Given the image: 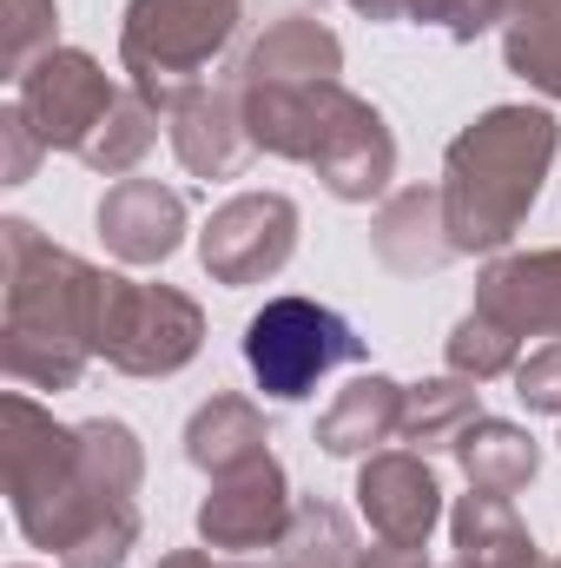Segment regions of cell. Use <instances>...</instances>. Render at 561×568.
I'll return each mask as SVG.
<instances>
[{"label": "cell", "mask_w": 561, "mask_h": 568, "mask_svg": "<svg viewBox=\"0 0 561 568\" xmlns=\"http://www.w3.org/2000/svg\"><path fill=\"white\" fill-rule=\"evenodd\" d=\"M0 476L13 523L60 568H120L140 549V503L100 496L80 469V429L53 424L33 397H0Z\"/></svg>", "instance_id": "cell-1"}, {"label": "cell", "mask_w": 561, "mask_h": 568, "mask_svg": "<svg viewBox=\"0 0 561 568\" xmlns=\"http://www.w3.org/2000/svg\"><path fill=\"white\" fill-rule=\"evenodd\" d=\"M106 272L40 239L27 219H0V371L13 390H73L86 377L100 331Z\"/></svg>", "instance_id": "cell-2"}, {"label": "cell", "mask_w": 561, "mask_h": 568, "mask_svg": "<svg viewBox=\"0 0 561 568\" xmlns=\"http://www.w3.org/2000/svg\"><path fill=\"white\" fill-rule=\"evenodd\" d=\"M555 152L561 126L542 106H489L482 120H469L449 140V152H442V219H449L456 258L502 252L529 225Z\"/></svg>", "instance_id": "cell-3"}, {"label": "cell", "mask_w": 561, "mask_h": 568, "mask_svg": "<svg viewBox=\"0 0 561 568\" xmlns=\"http://www.w3.org/2000/svg\"><path fill=\"white\" fill-rule=\"evenodd\" d=\"M238 87V80H232ZM245 133L272 159H297L317 172V185L344 205H370L397 179V140L370 100H357L344 80L317 87H238Z\"/></svg>", "instance_id": "cell-4"}, {"label": "cell", "mask_w": 561, "mask_h": 568, "mask_svg": "<svg viewBox=\"0 0 561 568\" xmlns=\"http://www.w3.org/2000/svg\"><path fill=\"white\" fill-rule=\"evenodd\" d=\"M245 0H133L120 20V67L145 106L172 113L185 93L212 87L218 53L232 47Z\"/></svg>", "instance_id": "cell-5"}, {"label": "cell", "mask_w": 561, "mask_h": 568, "mask_svg": "<svg viewBox=\"0 0 561 568\" xmlns=\"http://www.w3.org/2000/svg\"><path fill=\"white\" fill-rule=\"evenodd\" d=\"M245 364L265 397L297 404L330 371L364 364V337L317 297H265V311L245 324Z\"/></svg>", "instance_id": "cell-6"}, {"label": "cell", "mask_w": 561, "mask_h": 568, "mask_svg": "<svg viewBox=\"0 0 561 568\" xmlns=\"http://www.w3.org/2000/svg\"><path fill=\"white\" fill-rule=\"evenodd\" d=\"M205 344V311L172 284H133L106 272L93 351L126 377H178Z\"/></svg>", "instance_id": "cell-7"}, {"label": "cell", "mask_w": 561, "mask_h": 568, "mask_svg": "<svg viewBox=\"0 0 561 568\" xmlns=\"http://www.w3.org/2000/svg\"><path fill=\"white\" fill-rule=\"evenodd\" d=\"M13 106L27 113V126L40 133L47 152H73L80 159L93 145V133L106 126V113L120 106V93H113V80H106V67L93 53L53 47L13 80Z\"/></svg>", "instance_id": "cell-8"}, {"label": "cell", "mask_w": 561, "mask_h": 568, "mask_svg": "<svg viewBox=\"0 0 561 568\" xmlns=\"http://www.w3.org/2000/svg\"><path fill=\"white\" fill-rule=\"evenodd\" d=\"M290 252H297V205L284 192H238L198 232V265L212 272V284L232 291L278 278Z\"/></svg>", "instance_id": "cell-9"}, {"label": "cell", "mask_w": 561, "mask_h": 568, "mask_svg": "<svg viewBox=\"0 0 561 568\" xmlns=\"http://www.w3.org/2000/svg\"><path fill=\"white\" fill-rule=\"evenodd\" d=\"M290 483H284L278 456H258L232 476H212V496L198 503V536L205 549H225V556H252V549H278L284 529H290Z\"/></svg>", "instance_id": "cell-10"}, {"label": "cell", "mask_w": 561, "mask_h": 568, "mask_svg": "<svg viewBox=\"0 0 561 568\" xmlns=\"http://www.w3.org/2000/svg\"><path fill=\"white\" fill-rule=\"evenodd\" d=\"M357 509L384 542L422 549L429 529L442 523V483L417 449H377L357 469Z\"/></svg>", "instance_id": "cell-11"}, {"label": "cell", "mask_w": 561, "mask_h": 568, "mask_svg": "<svg viewBox=\"0 0 561 568\" xmlns=\"http://www.w3.org/2000/svg\"><path fill=\"white\" fill-rule=\"evenodd\" d=\"M165 133H172V152L192 179H232L258 145L245 133V100L238 87H198L185 93L172 113H165Z\"/></svg>", "instance_id": "cell-12"}, {"label": "cell", "mask_w": 561, "mask_h": 568, "mask_svg": "<svg viewBox=\"0 0 561 568\" xmlns=\"http://www.w3.org/2000/svg\"><path fill=\"white\" fill-rule=\"evenodd\" d=\"M100 239L120 265H165L185 239V199L159 179H120L100 199Z\"/></svg>", "instance_id": "cell-13"}, {"label": "cell", "mask_w": 561, "mask_h": 568, "mask_svg": "<svg viewBox=\"0 0 561 568\" xmlns=\"http://www.w3.org/2000/svg\"><path fill=\"white\" fill-rule=\"evenodd\" d=\"M344 73V40L317 20V13H304V7H290L278 13L252 47H245V60H238V87H317V80H337Z\"/></svg>", "instance_id": "cell-14"}, {"label": "cell", "mask_w": 561, "mask_h": 568, "mask_svg": "<svg viewBox=\"0 0 561 568\" xmlns=\"http://www.w3.org/2000/svg\"><path fill=\"white\" fill-rule=\"evenodd\" d=\"M476 311L509 324L516 337H561V245L555 252H516L496 258L476 278Z\"/></svg>", "instance_id": "cell-15"}, {"label": "cell", "mask_w": 561, "mask_h": 568, "mask_svg": "<svg viewBox=\"0 0 561 568\" xmlns=\"http://www.w3.org/2000/svg\"><path fill=\"white\" fill-rule=\"evenodd\" d=\"M370 252L397 272V278H429L456 258L449 245V219H442V185H404L397 199H384V212L370 219Z\"/></svg>", "instance_id": "cell-16"}, {"label": "cell", "mask_w": 561, "mask_h": 568, "mask_svg": "<svg viewBox=\"0 0 561 568\" xmlns=\"http://www.w3.org/2000/svg\"><path fill=\"white\" fill-rule=\"evenodd\" d=\"M397 429H404V384L370 371L350 390H337V404L317 417V449L324 456H377Z\"/></svg>", "instance_id": "cell-17"}, {"label": "cell", "mask_w": 561, "mask_h": 568, "mask_svg": "<svg viewBox=\"0 0 561 568\" xmlns=\"http://www.w3.org/2000/svg\"><path fill=\"white\" fill-rule=\"evenodd\" d=\"M265 443H272V436H265V410H258L252 397H232V390H218L212 404H198L192 424H185V456H192L205 476H232V469L272 456Z\"/></svg>", "instance_id": "cell-18"}, {"label": "cell", "mask_w": 561, "mask_h": 568, "mask_svg": "<svg viewBox=\"0 0 561 568\" xmlns=\"http://www.w3.org/2000/svg\"><path fill=\"white\" fill-rule=\"evenodd\" d=\"M456 463L469 476V489H489V496H516L536 483L542 469V449L522 424H502V417H476V424L456 436Z\"/></svg>", "instance_id": "cell-19"}, {"label": "cell", "mask_w": 561, "mask_h": 568, "mask_svg": "<svg viewBox=\"0 0 561 568\" xmlns=\"http://www.w3.org/2000/svg\"><path fill=\"white\" fill-rule=\"evenodd\" d=\"M502 60L516 80L561 100V0H509L502 13Z\"/></svg>", "instance_id": "cell-20"}, {"label": "cell", "mask_w": 561, "mask_h": 568, "mask_svg": "<svg viewBox=\"0 0 561 568\" xmlns=\"http://www.w3.org/2000/svg\"><path fill=\"white\" fill-rule=\"evenodd\" d=\"M482 417V397H476V384L469 377H422V384H410L404 390V443L417 449V456H429V449H456V436Z\"/></svg>", "instance_id": "cell-21"}, {"label": "cell", "mask_w": 561, "mask_h": 568, "mask_svg": "<svg viewBox=\"0 0 561 568\" xmlns=\"http://www.w3.org/2000/svg\"><path fill=\"white\" fill-rule=\"evenodd\" d=\"M449 536H456V562L462 568H496V562H509L516 549L536 542V536L522 529L516 503H509V496H489V489H469V496L456 503Z\"/></svg>", "instance_id": "cell-22"}, {"label": "cell", "mask_w": 561, "mask_h": 568, "mask_svg": "<svg viewBox=\"0 0 561 568\" xmlns=\"http://www.w3.org/2000/svg\"><path fill=\"white\" fill-rule=\"evenodd\" d=\"M272 568H357V536H350V516L324 496H304L290 509V529L278 542V562Z\"/></svg>", "instance_id": "cell-23"}, {"label": "cell", "mask_w": 561, "mask_h": 568, "mask_svg": "<svg viewBox=\"0 0 561 568\" xmlns=\"http://www.w3.org/2000/svg\"><path fill=\"white\" fill-rule=\"evenodd\" d=\"M80 429V469L100 496H120V503H140V483H145V449L133 424L120 417H93V424H73Z\"/></svg>", "instance_id": "cell-24"}, {"label": "cell", "mask_w": 561, "mask_h": 568, "mask_svg": "<svg viewBox=\"0 0 561 568\" xmlns=\"http://www.w3.org/2000/svg\"><path fill=\"white\" fill-rule=\"evenodd\" d=\"M159 106H145L140 93H120V106L106 113V126L93 133V145L80 152L93 172H106V179H133V165H140L145 152L159 145Z\"/></svg>", "instance_id": "cell-25"}, {"label": "cell", "mask_w": 561, "mask_h": 568, "mask_svg": "<svg viewBox=\"0 0 561 568\" xmlns=\"http://www.w3.org/2000/svg\"><path fill=\"white\" fill-rule=\"evenodd\" d=\"M522 364V337L509 324H496L489 311H469L456 331H449V371L469 377V384H489V377H516Z\"/></svg>", "instance_id": "cell-26"}, {"label": "cell", "mask_w": 561, "mask_h": 568, "mask_svg": "<svg viewBox=\"0 0 561 568\" xmlns=\"http://www.w3.org/2000/svg\"><path fill=\"white\" fill-rule=\"evenodd\" d=\"M53 33H60L53 0H7V73L20 80L40 53H53Z\"/></svg>", "instance_id": "cell-27"}, {"label": "cell", "mask_w": 561, "mask_h": 568, "mask_svg": "<svg viewBox=\"0 0 561 568\" xmlns=\"http://www.w3.org/2000/svg\"><path fill=\"white\" fill-rule=\"evenodd\" d=\"M502 13H509V0H410L404 20H417V27H442L456 47H476L489 27H502Z\"/></svg>", "instance_id": "cell-28"}, {"label": "cell", "mask_w": 561, "mask_h": 568, "mask_svg": "<svg viewBox=\"0 0 561 568\" xmlns=\"http://www.w3.org/2000/svg\"><path fill=\"white\" fill-rule=\"evenodd\" d=\"M516 397L529 417H561V337L516 364Z\"/></svg>", "instance_id": "cell-29"}, {"label": "cell", "mask_w": 561, "mask_h": 568, "mask_svg": "<svg viewBox=\"0 0 561 568\" xmlns=\"http://www.w3.org/2000/svg\"><path fill=\"white\" fill-rule=\"evenodd\" d=\"M40 133L27 126V113L7 100V113H0V179L7 185H20V179H33V165H40Z\"/></svg>", "instance_id": "cell-30"}, {"label": "cell", "mask_w": 561, "mask_h": 568, "mask_svg": "<svg viewBox=\"0 0 561 568\" xmlns=\"http://www.w3.org/2000/svg\"><path fill=\"white\" fill-rule=\"evenodd\" d=\"M357 568H429V556L404 542H377V549H357Z\"/></svg>", "instance_id": "cell-31"}, {"label": "cell", "mask_w": 561, "mask_h": 568, "mask_svg": "<svg viewBox=\"0 0 561 568\" xmlns=\"http://www.w3.org/2000/svg\"><path fill=\"white\" fill-rule=\"evenodd\" d=\"M159 568H252V562H218L212 549H172V556H159Z\"/></svg>", "instance_id": "cell-32"}, {"label": "cell", "mask_w": 561, "mask_h": 568, "mask_svg": "<svg viewBox=\"0 0 561 568\" xmlns=\"http://www.w3.org/2000/svg\"><path fill=\"white\" fill-rule=\"evenodd\" d=\"M344 7H357L364 20H404L410 13V0H344Z\"/></svg>", "instance_id": "cell-33"}, {"label": "cell", "mask_w": 561, "mask_h": 568, "mask_svg": "<svg viewBox=\"0 0 561 568\" xmlns=\"http://www.w3.org/2000/svg\"><path fill=\"white\" fill-rule=\"evenodd\" d=\"M496 568H561V562H555V556H542V549L529 542V549H516L509 562H496Z\"/></svg>", "instance_id": "cell-34"}]
</instances>
